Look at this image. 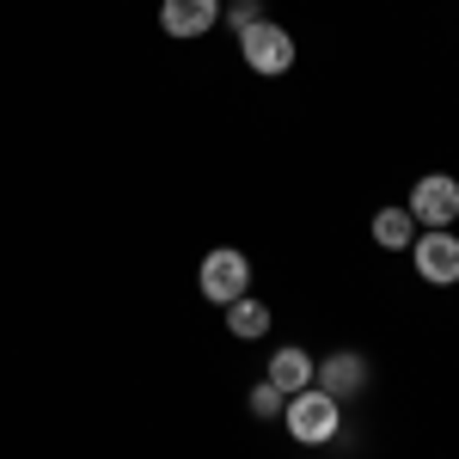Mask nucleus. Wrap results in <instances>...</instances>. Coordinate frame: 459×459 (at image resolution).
I'll list each match as a JSON object with an SVG mask.
<instances>
[{"mask_svg":"<svg viewBox=\"0 0 459 459\" xmlns=\"http://www.w3.org/2000/svg\"><path fill=\"white\" fill-rule=\"evenodd\" d=\"M282 429L300 441V447H325V441L343 429V404H337L331 392L307 386V392H294V398L282 404Z\"/></svg>","mask_w":459,"mask_h":459,"instance_id":"f257e3e1","label":"nucleus"},{"mask_svg":"<svg viewBox=\"0 0 459 459\" xmlns=\"http://www.w3.org/2000/svg\"><path fill=\"white\" fill-rule=\"evenodd\" d=\"M404 209L417 214V227H423V233H441V227H454V221H459V178H447V172L417 178Z\"/></svg>","mask_w":459,"mask_h":459,"instance_id":"f03ea898","label":"nucleus"},{"mask_svg":"<svg viewBox=\"0 0 459 459\" xmlns=\"http://www.w3.org/2000/svg\"><path fill=\"white\" fill-rule=\"evenodd\" d=\"M239 56H246V68L251 74H288L294 68V37L276 25V19H257V25H246L239 31Z\"/></svg>","mask_w":459,"mask_h":459,"instance_id":"7ed1b4c3","label":"nucleus"},{"mask_svg":"<svg viewBox=\"0 0 459 459\" xmlns=\"http://www.w3.org/2000/svg\"><path fill=\"white\" fill-rule=\"evenodd\" d=\"M203 300H214V307H233L239 294L251 288V257L246 251H233V246H214L209 257H203Z\"/></svg>","mask_w":459,"mask_h":459,"instance_id":"20e7f679","label":"nucleus"},{"mask_svg":"<svg viewBox=\"0 0 459 459\" xmlns=\"http://www.w3.org/2000/svg\"><path fill=\"white\" fill-rule=\"evenodd\" d=\"M411 257H417V276H423V282H435V288H454L459 282V233H454V227H441V233H417Z\"/></svg>","mask_w":459,"mask_h":459,"instance_id":"39448f33","label":"nucleus"},{"mask_svg":"<svg viewBox=\"0 0 459 459\" xmlns=\"http://www.w3.org/2000/svg\"><path fill=\"white\" fill-rule=\"evenodd\" d=\"M313 386L331 392L337 404H343V398H355V392L368 386V355H355V350L325 355V361H318V374H313Z\"/></svg>","mask_w":459,"mask_h":459,"instance_id":"423d86ee","label":"nucleus"},{"mask_svg":"<svg viewBox=\"0 0 459 459\" xmlns=\"http://www.w3.org/2000/svg\"><path fill=\"white\" fill-rule=\"evenodd\" d=\"M214 19H221V0H166V6H160L166 37H184V43H190V37H203Z\"/></svg>","mask_w":459,"mask_h":459,"instance_id":"0eeeda50","label":"nucleus"},{"mask_svg":"<svg viewBox=\"0 0 459 459\" xmlns=\"http://www.w3.org/2000/svg\"><path fill=\"white\" fill-rule=\"evenodd\" d=\"M313 374H318V361H313L307 350H300V343H288V350L270 355V374H264V380H270V386H282L288 398H294V392H307V386H313Z\"/></svg>","mask_w":459,"mask_h":459,"instance_id":"6e6552de","label":"nucleus"},{"mask_svg":"<svg viewBox=\"0 0 459 459\" xmlns=\"http://www.w3.org/2000/svg\"><path fill=\"white\" fill-rule=\"evenodd\" d=\"M417 214L411 209H380L374 214V246H386V251H404V246H417Z\"/></svg>","mask_w":459,"mask_h":459,"instance_id":"1a4fd4ad","label":"nucleus"},{"mask_svg":"<svg viewBox=\"0 0 459 459\" xmlns=\"http://www.w3.org/2000/svg\"><path fill=\"white\" fill-rule=\"evenodd\" d=\"M227 331H233L239 343H257V337L270 331V307H264V300H251V294H239V300L227 307Z\"/></svg>","mask_w":459,"mask_h":459,"instance_id":"9d476101","label":"nucleus"},{"mask_svg":"<svg viewBox=\"0 0 459 459\" xmlns=\"http://www.w3.org/2000/svg\"><path fill=\"white\" fill-rule=\"evenodd\" d=\"M251 417H264V423H270V417H282V404H288V392L282 386H270V380H257V386H251Z\"/></svg>","mask_w":459,"mask_h":459,"instance_id":"9b49d317","label":"nucleus"},{"mask_svg":"<svg viewBox=\"0 0 459 459\" xmlns=\"http://www.w3.org/2000/svg\"><path fill=\"white\" fill-rule=\"evenodd\" d=\"M221 13H227V25H233V31H246V25L264 19V0H233V6H221Z\"/></svg>","mask_w":459,"mask_h":459,"instance_id":"f8f14e48","label":"nucleus"}]
</instances>
